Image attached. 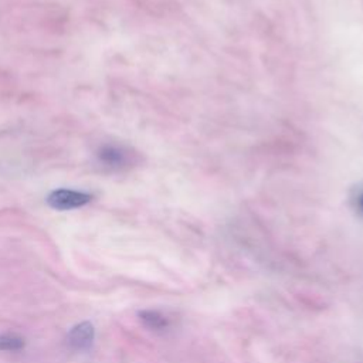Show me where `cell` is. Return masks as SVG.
<instances>
[{"mask_svg":"<svg viewBox=\"0 0 363 363\" xmlns=\"http://www.w3.org/2000/svg\"><path fill=\"white\" fill-rule=\"evenodd\" d=\"M352 207L363 218V187H357L352 194Z\"/></svg>","mask_w":363,"mask_h":363,"instance_id":"cell-6","label":"cell"},{"mask_svg":"<svg viewBox=\"0 0 363 363\" xmlns=\"http://www.w3.org/2000/svg\"><path fill=\"white\" fill-rule=\"evenodd\" d=\"M140 322L152 330H163L169 326V319L155 309H143L138 312Z\"/></svg>","mask_w":363,"mask_h":363,"instance_id":"cell-4","label":"cell"},{"mask_svg":"<svg viewBox=\"0 0 363 363\" xmlns=\"http://www.w3.org/2000/svg\"><path fill=\"white\" fill-rule=\"evenodd\" d=\"M24 346L26 340L20 335L13 332L0 333V352H16L21 350Z\"/></svg>","mask_w":363,"mask_h":363,"instance_id":"cell-5","label":"cell"},{"mask_svg":"<svg viewBox=\"0 0 363 363\" xmlns=\"http://www.w3.org/2000/svg\"><path fill=\"white\" fill-rule=\"evenodd\" d=\"M96 157L99 164L109 170H125L136 162L135 152L118 143L102 145L96 152Z\"/></svg>","mask_w":363,"mask_h":363,"instance_id":"cell-1","label":"cell"},{"mask_svg":"<svg viewBox=\"0 0 363 363\" xmlns=\"http://www.w3.org/2000/svg\"><path fill=\"white\" fill-rule=\"evenodd\" d=\"M95 339V328L89 320L74 325L67 333V343L74 350H88Z\"/></svg>","mask_w":363,"mask_h":363,"instance_id":"cell-3","label":"cell"},{"mask_svg":"<svg viewBox=\"0 0 363 363\" xmlns=\"http://www.w3.org/2000/svg\"><path fill=\"white\" fill-rule=\"evenodd\" d=\"M92 200V196L82 190L75 189H57L47 196V204L58 211L75 210L86 206Z\"/></svg>","mask_w":363,"mask_h":363,"instance_id":"cell-2","label":"cell"}]
</instances>
